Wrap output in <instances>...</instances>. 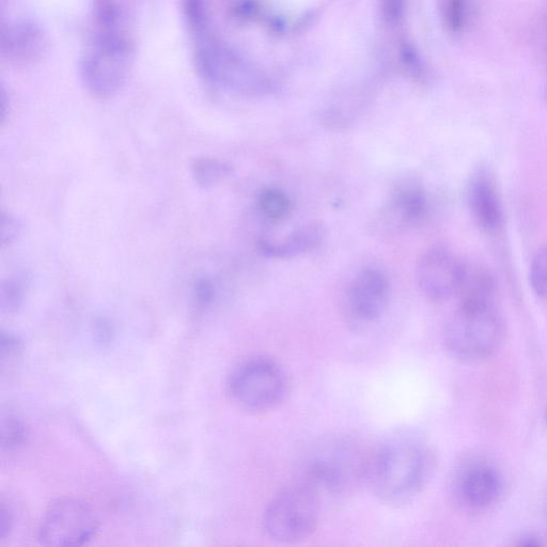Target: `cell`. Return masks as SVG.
<instances>
[{
  "mask_svg": "<svg viewBox=\"0 0 547 547\" xmlns=\"http://www.w3.org/2000/svg\"><path fill=\"white\" fill-rule=\"evenodd\" d=\"M82 59V80L100 99L112 98L127 84L136 55L135 0H93Z\"/></svg>",
  "mask_w": 547,
  "mask_h": 547,
  "instance_id": "obj_1",
  "label": "cell"
},
{
  "mask_svg": "<svg viewBox=\"0 0 547 547\" xmlns=\"http://www.w3.org/2000/svg\"><path fill=\"white\" fill-rule=\"evenodd\" d=\"M465 265L445 246L429 248L417 263L416 277L421 292L434 302H444L458 295Z\"/></svg>",
  "mask_w": 547,
  "mask_h": 547,
  "instance_id": "obj_9",
  "label": "cell"
},
{
  "mask_svg": "<svg viewBox=\"0 0 547 547\" xmlns=\"http://www.w3.org/2000/svg\"><path fill=\"white\" fill-rule=\"evenodd\" d=\"M545 415H546V421H547V408H546V413H545Z\"/></svg>",
  "mask_w": 547,
  "mask_h": 547,
  "instance_id": "obj_26",
  "label": "cell"
},
{
  "mask_svg": "<svg viewBox=\"0 0 547 547\" xmlns=\"http://www.w3.org/2000/svg\"><path fill=\"white\" fill-rule=\"evenodd\" d=\"M430 209L425 187L417 182L399 184L380 215L379 227L402 232L424 223Z\"/></svg>",
  "mask_w": 547,
  "mask_h": 547,
  "instance_id": "obj_11",
  "label": "cell"
},
{
  "mask_svg": "<svg viewBox=\"0 0 547 547\" xmlns=\"http://www.w3.org/2000/svg\"><path fill=\"white\" fill-rule=\"evenodd\" d=\"M99 520L95 511L76 498H61L46 510L39 529L45 546H82L95 537Z\"/></svg>",
  "mask_w": 547,
  "mask_h": 547,
  "instance_id": "obj_7",
  "label": "cell"
},
{
  "mask_svg": "<svg viewBox=\"0 0 547 547\" xmlns=\"http://www.w3.org/2000/svg\"><path fill=\"white\" fill-rule=\"evenodd\" d=\"M0 351H2V367L5 368L8 362V367H11L21 353V341L13 335L3 333Z\"/></svg>",
  "mask_w": 547,
  "mask_h": 547,
  "instance_id": "obj_21",
  "label": "cell"
},
{
  "mask_svg": "<svg viewBox=\"0 0 547 547\" xmlns=\"http://www.w3.org/2000/svg\"><path fill=\"white\" fill-rule=\"evenodd\" d=\"M325 237L321 225L311 224L293 231L283 240H261L258 244L262 255L273 259H291L318 248Z\"/></svg>",
  "mask_w": 547,
  "mask_h": 547,
  "instance_id": "obj_14",
  "label": "cell"
},
{
  "mask_svg": "<svg viewBox=\"0 0 547 547\" xmlns=\"http://www.w3.org/2000/svg\"><path fill=\"white\" fill-rule=\"evenodd\" d=\"M320 494L300 481L279 492L263 513L265 535L280 544L305 541L319 524Z\"/></svg>",
  "mask_w": 547,
  "mask_h": 547,
  "instance_id": "obj_5",
  "label": "cell"
},
{
  "mask_svg": "<svg viewBox=\"0 0 547 547\" xmlns=\"http://www.w3.org/2000/svg\"><path fill=\"white\" fill-rule=\"evenodd\" d=\"M504 492L503 474L488 461L468 460L458 467L453 477V493L459 504L472 512L493 508Z\"/></svg>",
  "mask_w": 547,
  "mask_h": 547,
  "instance_id": "obj_8",
  "label": "cell"
},
{
  "mask_svg": "<svg viewBox=\"0 0 547 547\" xmlns=\"http://www.w3.org/2000/svg\"><path fill=\"white\" fill-rule=\"evenodd\" d=\"M466 200L475 222L482 230L492 233L503 226V202L489 169L480 168L472 175L466 187Z\"/></svg>",
  "mask_w": 547,
  "mask_h": 547,
  "instance_id": "obj_13",
  "label": "cell"
},
{
  "mask_svg": "<svg viewBox=\"0 0 547 547\" xmlns=\"http://www.w3.org/2000/svg\"><path fill=\"white\" fill-rule=\"evenodd\" d=\"M496 284L493 275L479 265H465L462 283L458 292L460 306H482L494 304Z\"/></svg>",
  "mask_w": 547,
  "mask_h": 547,
  "instance_id": "obj_15",
  "label": "cell"
},
{
  "mask_svg": "<svg viewBox=\"0 0 547 547\" xmlns=\"http://www.w3.org/2000/svg\"><path fill=\"white\" fill-rule=\"evenodd\" d=\"M546 521H547V502H546Z\"/></svg>",
  "mask_w": 547,
  "mask_h": 547,
  "instance_id": "obj_25",
  "label": "cell"
},
{
  "mask_svg": "<svg viewBox=\"0 0 547 547\" xmlns=\"http://www.w3.org/2000/svg\"><path fill=\"white\" fill-rule=\"evenodd\" d=\"M48 48V37L36 23L21 20L3 25L2 55L9 65L17 68L34 66Z\"/></svg>",
  "mask_w": 547,
  "mask_h": 547,
  "instance_id": "obj_12",
  "label": "cell"
},
{
  "mask_svg": "<svg viewBox=\"0 0 547 547\" xmlns=\"http://www.w3.org/2000/svg\"><path fill=\"white\" fill-rule=\"evenodd\" d=\"M401 8L402 0H384V10L389 20H397L402 10Z\"/></svg>",
  "mask_w": 547,
  "mask_h": 547,
  "instance_id": "obj_22",
  "label": "cell"
},
{
  "mask_svg": "<svg viewBox=\"0 0 547 547\" xmlns=\"http://www.w3.org/2000/svg\"><path fill=\"white\" fill-rule=\"evenodd\" d=\"M257 208L264 220L271 223L284 222L292 211V201L284 191L269 187L258 196Z\"/></svg>",
  "mask_w": 547,
  "mask_h": 547,
  "instance_id": "obj_16",
  "label": "cell"
},
{
  "mask_svg": "<svg viewBox=\"0 0 547 547\" xmlns=\"http://www.w3.org/2000/svg\"><path fill=\"white\" fill-rule=\"evenodd\" d=\"M371 447L351 434L323 437L305 453L302 482L322 493L347 496L367 487Z\"/></svg>",
  "mask_w": 547,
  "mask_h": 547,
  "instance_id": "obj_3",
  "label": "cell"
},
{
  "mask_svg": "<svg viewBox=\"0 0 547 547\" xmlns=\"http://www.w3.org/2000/svg\"><path fill=\"white\" fill-rule=\"evenodd\" d=\"M471 7L468 0H447L445 19L453 33H461L470 22Z\"/></svg>",
  "mask_w": 547,
  "mask_h": 547,
  "instance_id": "obj_19",
  "label": "cell"
},
{
  "mask_svg": "<svg viewBox=\"0 0 547 547\" xmlns=\"http://www.w3.org/2000/svg\"><path fill=\"white\" fill-rule=\"evenodd\" d=\"M26 431L22 421L14 415L3 417L2 445L7 449L19 447L25 440Z\"/></svg>",
  "mask_w": 547,
  "mask_h": 547,
  "instance_id": "obj_20",
  "label": "cell"
},
{
  "mask_svg": "<svg viewBox=\"0 0 547 547\" xmlns=\"http://www.w3.org/2000/svg\"><path fill=\"white\" fill-rule=\"evenodd\" d=\"M506 326L495 304L460 306L443 333L449 357L461 364L474 365L491 358L503 346Z\"/></svg>",
  "mask_w": 547,
  "mask_h": 547,
  "instance_id": "obj_4",
  "label": "cell"
},
{
  "mask_svg": "<svg viewBox=\"0 0 547 547\" xmlns=\"http://www.w3.org/2000/svg\"><path fill=\"white\" fill-rule=\"evenodd\" d=\"M390 285L387 276L379 269L366 268L352 281L346 303L347 318L359 327L377 322L389 302Z\"/></svg>",
  "mask_w": 547,
  "mask_h": 547,
  "instance_id": "obj_10",
  "label": "cell"
},
{
  "mask_svg": "<svg viewBox=\"0 0 547 547\" xmlns=\"http://www.w3.org/2000/svg\"><path fill=\"white\" fill-rule=\"evenodd\" d=\"M529 278L539 298L547 300V245L540 248L531 261Z\"/></svg>",
  "mask_w": 547,
  "mask_h": 547,
  "instance_id": "obj_17",
  "label": "cell"
},
{
  "mask_svg": "<svg viewBox=\"0 0 547 547\" xmlns=\"http://www.w3.org/2000/svg\"><path fill=\"white\" fill-rule=\"evenodd\" d=\"M195 176L202 185H212L226 178L231 173V167L217 160H201L195 165Z\"/></svg>",
  "mask_w": 547,
  "mask_h": 547,
  "instance_id": "obj_18",
  "label": "cell"
},
{
  "mask_svg": "<svg viewBox=\"0 0 547 547\" xmlns=\"http://www.w3.org/2000/svg\"><path fill=\"white\" fill-rule=\"evenodd\" d=\"M228 392L241 409L252 413L268 412L287 395L286 373L270 358L252 357L232 371Z\"/></svg>",
  "mask_w": 547,
  "mask_h": 547,
  "instance_id": "obj_6",
  "label": "cell"
},
{
  "mask_svg": "<svg viewBox=\"0 0 547 547\" xmlns=\"http://www.w3.org/2000/svg\"><path fill=\"white\" fill-rule=\"evenodd\" d=\"M519 546H541L543 543L541 542L540 538L533 536V535H526L519 539L518 542Z\"/></svg>",
  "mask_w": 547,
  "mask_h": 547,
  "instance_id": "obj_24",
  "label": "cell"
},
{
  "mask_svg": "<svg viewBox=\"0 0 547 547\" xmlns=\"http://www.w3.org/2000/svg\"><path fill=\"white\" fill-rule=\"evenodd\" d=\"M11 524V514L5 505H2V510H0V540L7 537Z\"/></svg>",
  "mask_w": 547,
  "mask_h": 547,
  "instance_id": "obj_23",
  "label": "cell"
},
{
  "mask_svg": "<svg viewBox=\"0 0 547 547\" xmlns=\"http://www.w3.org/2000/svg\"><path fill=\"white\" fill-rule=\"evenodd\" d=\"M434 470L435 456L426 437L397 430L371 447L367 487L385 504L406 505L425 490Z\"/></svg>",
  "mask_w": 547,
  "mask_h": 547,
  "instance_id": "obj_2",
  "label": "cell"
}]
</instances>
